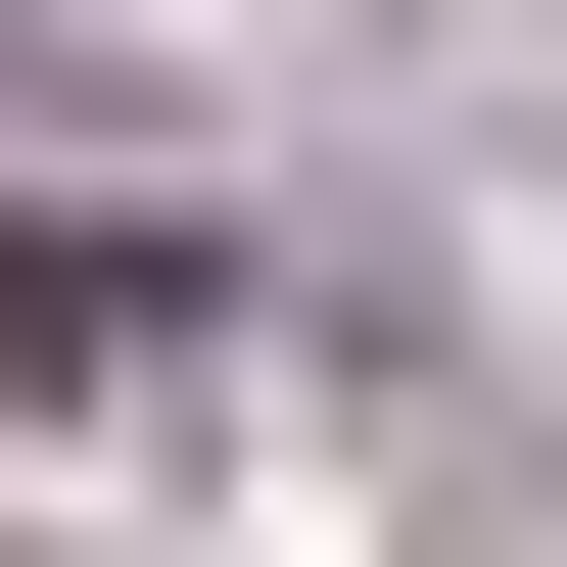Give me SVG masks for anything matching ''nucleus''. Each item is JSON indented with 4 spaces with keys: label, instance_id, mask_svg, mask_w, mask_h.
Wrapping results in <instances>:
<instances>
[{
    "label": "nucleus",
    "instance_id": "nucleus-1",
    "mask_svg": "<svg viewBox=\"0 0 567 567\" xmlns=\"http://www.w3.org/2000/svg\"><path fill=\"white\" fill-rule=\"evenodd\" d=\"M189 331H237V284H189V237H0V379H48V425H142V379H189Z\"/></svg>",
    "mask_w": 567,
    "mask_h": 567
}]
</instances>
